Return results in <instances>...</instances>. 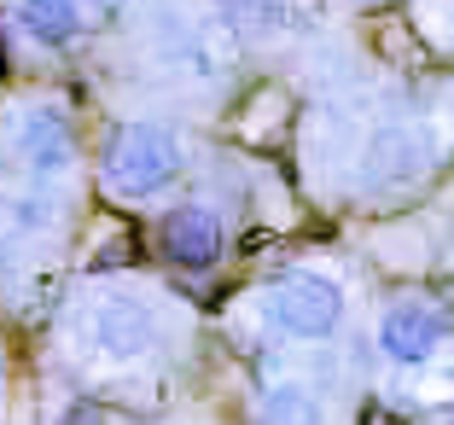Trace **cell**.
I'll use <instances>...</instances> for the list:
<instances>
[{
  "label": "cell",
  "instance_id": "9",
  "mask_svg": "<svg viewBox=\"0 0 454 425\" xmlns=\"http://www.w3.org/2000/svg\"><path fill=\"white\" fill-rule=\"evenodd\" d=\"M256 420L262 425H321V402L303 385H274L262 397V408H256Z\"/></svg>",
  "mask_w": 454,
  "mask_h": 425
},
{
  "label": "cell",
  "instance_id": "2",
  "mask_svg": "<svg viewBox=\"0 0 454 425\" xmlns=\"http://www.w3.org/2000/svg\"><path fill=\"white\" fill-rule=\"evenodd\" d=\"M262 315L274 333L297 338V344H326L344 327V286L321 268H292L268 286Z\"/></svg>",
  "mask_w": 454,
  "mask_h": 425
},
{
  "label": "cell",
  "instance_id": "7",
  "mask_svg": "<svg viewBox=\"0 0 454 425\" xmlns=\"http://www.w3.org/2000/svg\"><path fill=\"white\" fill-rule=\"evenodd\" d=\"M419 169H426V146H419L414 129H379L373 140H367V186H379V193H390V186H408L419 181Z\"/></svg>",
  "mask_w": 454,
  "mask_h": 425
},
{
  "label": "cell",
  "instance_id": "8",
  "mask_svg": "<svg viewBox=\"0 0 454 425\" xmlns=\"http://www.w3.org/2000/svg\"><path fill=\"white\" fill-rule=\"evenodd\" d=\"M18 29L41 47H70L82 35V0H18Z\"/></svg>",
  "mask_w": 454,
  "mask_h": 425
},
{
  "label": "cell",
  "instance_id": "3",
  "mask_svg": "<svg viewBox=\"0 0 454 425\" xmlns=\"http://www.w3.org/2000/svg\"><path fill=\"white\" fill-rule=\"evenodd\" d=\"M449 338V315L426 297H408V303H390L385 320H379V350H385L396 367H419L431 361Z\"/></svg>",
  "mask_w": 454,
  "mask_h": 425
},
{
  "label": "cell",
  "instance_id": "1",
  "mask_svg": "<svg viewBox=\"0 0 454 425\" xmlns=\"http://www.w3.org/2000/svg\"><path fill=\"white\" fill-rule=\"evenodd\" d=\"M99 175H106L111 199L146 204V199H158V193H169V186L181 181V146H175V134L158 129V122H122V129L111 134Z\"/></svg>",
  "mask_w": 454,
  "mask_h": 425
},
{
  "label": "cell",
  "instance_id": "4",
  "mask_svg": "<svg viewBox=\"0 0 454 425\" xmlns=\"http://www.w3.org/2000/svg\"><path fill=\"white\" fill-rule=\"evenodd\" d=\"M158 251H163V263L187 268V274L215 268V256H222V222H215V210L210 204H175V210H163Z\"/></svg>",
  "mask_w": 454,
  "mask_h": 425
},
{
  "label": "cell",
  "instance_id": "6",
  "mask_svg": "<svg viewBox=\"0 0 454 425\" xmlns=\"http://www.w3.org/2000/svg\"><path fill=\"white\" fill-rule=\"evenodd\" d=\"M18 158H24V169L41 175V181L65 175L70 163H76V129L65 122V111H53V106L29 111V117L18 122Z\"/></svg>",
  "mask_w": 454,
  "mask_h": 425
},
{
  "label": "cell",
  "instance_id": "10",
  "mask_svg": "<svg viewBox=\"0 0 454 425\" xmlns=\"http://www.w3.org/2000/svg\"><path fill=\"white\" fill-rule=\"evenodd\" d=\"M65 425H99V420H94L88 408H76V413H65Z\"/></svg>",
  "mask_w": 454,
  "mask_h": 425
},
{
  "label": "cell",
  "instance_id": "5",
  "mask_svg": "<svg viewBox=\"0 0 454 425\" xmlns=\"http://www.w3.org/2000/svg\"><path fill=\"white\" fill-rule=\"evenodd\" d=\"M152 338H158V315H152V303L140 292H111V297H99V309H94V344L106 350L111 361L146 356Z\"/></svg>",
  "mask_w": 454,
  "mask_h": 425
}]
</instances>
